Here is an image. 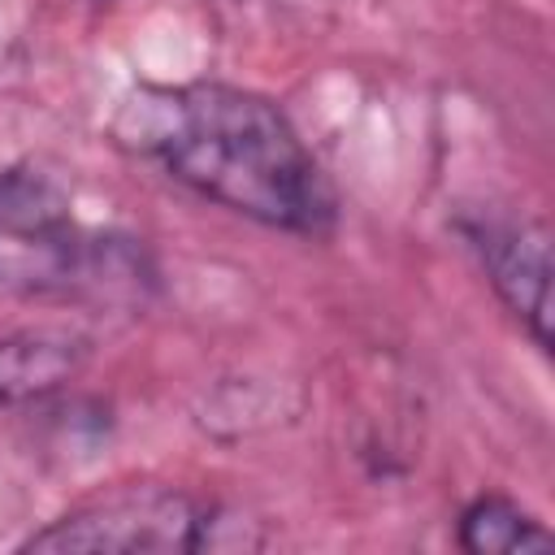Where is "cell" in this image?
I'll return each instance as SVG.
<instances>
[{
    "mask_svg": "<svg viewBox=\"0 0 555 555\" xmlns=\"http://www.w3.org/2000/svg\"><path fill=\"white\" fill-rule=\"evenodd\" d=\"M113 130L173 182L247 221L304 238H325L338 225V195L325 169L291 117L247 87H139Z\"/></svg>",
    "mask_w": 555,
    "mask_h": 555,
    "instance_id": "obj_1",
    "label": "cell"
},
{
    "mask_svg": "<svg viewBox=\"0 0 555 555\" xmlns=\"http://www.w3.org/2000/svg\"><path fill=\"white\" fill-rule=\"evenodd\" d=\"M221 512L186 494L178 486L160 481H130L113 486L95 499H82L52 525L26 538V551L43 555H78V551H104V555H147V551H204L221 546Z\"/></svg>",
    "mask_w": 555,
    "mask_h": 555,
    "instance_id": "obj_2",
    "label": "cell"
},
{
    "mask_svg": "<svg viewBox=\"0 0 555 555\" xmlns=\"http://www.w3.org/2000/svg\"><path fill=\"white\" fill-rule=\"evenodd\" d=\"M113 247L87 238L69 212L65 191L39 169L0 173V282L17 291H74L82 282L108 286L134 273L108 260Z\"/></svg>",
    "mask_w": 555,
    "mask_h": 555,
    "instance_id": "obj_3",
    "label": "cell"
},
{
    "mask_svg": "<svg viewBox=\"0 0 555 555\" xmlns=\"http://www.w3.org/2000/svg\"><path fill=\"white\" fill-rule=\"evenodd\" d=\"M473 247L486 282L507 304V312L529 330V338L551 347V234L529 217L468 212L455 221Z\"/></svg>",
    "mask_w": 555,
    "mask_h": 555,
    "instance_id": "obj_4",
    "label": "cell"
},
{
    "mask_svg": "<svg viewBox=\"0 0 555 555\" xmlns=\"http://www.w3.org/2000/svg\"><path fill=\"white\" fill-rule=\"evenodd\" d=\"M87 338L69 330H17L0 338V408L39 403L87 369Z\"/></svg>",
    "mask_w": 555,
    "mask_h": 555,
    "instance_id": "obj_5",
    "label": "cell"
},
{
    "mask_svg": "<svg viewBox=\"0 0 555 555\" xmlns=\"http://www.w3.org/2000/svg\"><path fill=\"white\" fill-rule=\"evenodd\" d=\"M455 542L473 555H525V551H546L555 538L533 512H525L507 494H477L460 512Z\"/></svg>",
    "mask_w": 555,
    "mask_h": 555,
    "instance_id": "obj_6",
    "label": "cell"
}]
</instances>
